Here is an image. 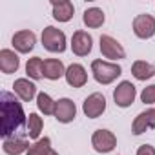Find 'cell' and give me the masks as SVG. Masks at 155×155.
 <instances>
[{
  "label": "cell",
  "mask_w": 155,
  "mask_h": 155,
  "mask_svg": "<svg viewBox=\"0 0 155 155\" xmlns=\"http://www.w3.org/2000/svg\"><path fill=\"white\" fill-rule=\"evenodd\" d=\"M101 53H102L104 58H110L111 62H117V60L126 58V49L111 35H102L101 37Z\"/></svg>",
  "instance_id": "obj_4"
},
{
  "label": "cell",
  "mask_w": 155,
  "mask_h": 155,
  "mask_svg": "<svg viewBox=\"0 0 155 155\" xmlns=\"http://www.w3.org/2000/svg\"><path fill=\"white\" fill-rule=\"evenodd\" d=\"M153 128H155V108H148V110L140 111L131 124L133 135H142L144 131L153 130Z\"/></svg>",
  "instance_id": "obj_11"
},
{
  "label": "cell",
  "mask_w": 155,
  "mask_h": 155,
  "mask_svg": "<svg viewBox=\"0 0 155 155\" xmlns=\"http://www.w3.org/2000/svg\"><path fill=\"white\" fill-rule=\"evenodd\" d=\"M29 146H31V144H29L28 139L22 137V135L8 137V139H4V142H2V150H4V153H8V155H22V153H28Z\"/></svg>",
  "instance_id": "obj_14"
},
{
  "label": "cell",
  "mask_w": 155,
  "mask_h": 155,
  "mask_svg": "<svg viewBox=\"0 0 155 155\" xmlns=\"http://www.w3.org/2000/svg\"><path fill=\"white\" fill-rule=\"evenodd\" d=\"M82 111L88 119H97L106 111V97L99 91L88 95L82 102Z\"/></svg>",
  "instance_id": "obj_8"
},
{
  "label": "cell",
  "mask_w": 155,
  "mask_h": 155,
  "mask_svg": "<svg viewBox=\"0 0 155 155\" xmlns=\"http://www.w3.org/2000/svg\"><path fill=\"white\" fill-rule=\"evenodd\" d=\"M91 73H93V79L99 84L108 86V84L115 82L119 77L122 75V68L117 62H110V60L97 58V60L91 62Z\"/></svg>",
  "instance_id": "obj_2"
},
{
  "label": "cell",
  "mask_w": 155,
  "mask_h": 155,
  "mask_svg": "<svg viewBox=\"0 0 155 155\" xmlns=\"http://www.w3.org/2000/svg\"><path fill=\"white\" fill-rule=\"evenodd\" d=\"M66 82L71 86V88H82L86 82H88V73H86V68L82 64H69L66 68Z\"/></svg>",
  "instance_id": "obj_12"
},
{
  "label": "cell",
  "mask_w": 155,
  "mask_h": 155,
  "mask_svg": "<svg viewBox=\"0 0 155 155\" xmlns=\"http://www.w3.org/2000/svg\"><path fill=\"white\" fill-rule=\"evenodd\" d=\"M135 97H137V90L130 81H122L113 90V101L119 108H130L135 102Z\"/></svg>",
  "instance_id": "obj_7"
},
{
  "label": "cell",
  "mask_w": 155,
  "mask_h": 155,
  "mask_svg": "<svg viewBox=\"0 0 155 155\" xmlns=\"http://www.w3.org/2000/svg\"><path fill=\"white\" fill-rule=\"evenodd\" d=\"M91 49H93V37L84 29H77L71 37V51L77 57H88Z\"/></svg>",
  "instance_id": "obj_6"
},
{
  "label": "cell",
  "mask_w": 155,
  "mask_h": 155,
  "mask_svg": "<svg viewBox=\"0 0 155 155\" xmlns=\"http://www.w3.org/2000/svg\"><path fill=\"white\" fill-rule=\"evenodd\" d=\"M20 68V58L13 49H2L0 51V69H2L4 75H11L17 73Z\"/></svg>",
  "instance_id": "obj_16"
},
{
  "label": "cell",
  "mask_w": 155,
  "mask_h": 155,
  "mask_svg": "<svg viewBox=\"0 0 155 155\" xmlns=\"http://www.w3.org/2000/svg\"><path fill=\"white\" fill-rule=\"evenodd\" d=\"M42 128H44V120L38 113H29L28 115V122H26V133L29 139H35L38 140L40 139V133H42Z\"/></svg>",
  "instance_id": "obj_21"
},
{
  "label": "cell",
  "mask_w": 155,
  "mask_h": 155,
  "mask_svg": "<svg viewBox=\"0 0 155 155\" xmlns=\"http://www.w3.org/2000/svg\"><path fill=\"white\" fill-rule=\"evenodd\" d=\"M91 146L97 153H110L117 146V137L110 130H97L91 135Z\"/></svg>",
  "instance_id": "obj_5"
},
{
  "label": "cell",
  "mask_w": 155,
  "mask_h": 155,
  "mask_svg": "<svg viewBox=\"0 0 155 155\" xmlns=\"http://www.w3.org/2000/svg\"><path fill=\"white\" fill-rule=\"evenodd\" d=\"M13 91L22 102H29L37 97V86L29 79H17L13 82Z\"/></svg>",
  "instance_id": "obj_15"
},
{
  "label": "cell",
  "mask_w": 155,
  "mask_h": 155,
  "mask_svg": "<svg viewBox=\"0 0 155 155\" xmlns=\"http://www.w3.org/2000/svg\"><path fill=\"white\" fill-rule=\"evenodd\" d=\"M49 155H58V153H57L55 150H51V151H49Z\"/></svg>",
  "instance_id": "obj_27"
},
{
  "label": "cell",
  "mask_w": 155,
  "mask_h": 155,
  "mask_svg": "<svg viewBox=\"0 0 155 155\" xmlns=\"http://www.w3.org/2000/svg\"><path fill=\"white\" fill-rule=\"evenodd\" d=\"M137 155H155V148L151 144H140L137 150Z\"/></svg>",
  "instance_id": "obj_26"
},
{
  "label": "cell",
  "mask_w": 155,
  "mask_h": 155,
  "mask_svg": "<svg viewBox=\"0 0 155 155\" xmlns=\"http://www.w3.org/2000/svg\"><path fill=\"white\" fill-rule=\"evenodd\" d=\"M140 101H142L144 104H155V84L146 86V88L140 91Z\"/></svg>",
  "instance_id": "obj_25"
},
{
  "label": "cell",
  "mask_w": 155,
  "mask_h": 155,
  "mask_svg": "<svg viewBox=\"0 0 155 155\" xmlns=\"http://www.w3.org/2000/svg\"><path fill=\"white\" fill-rule=\"evenodd\" d=\"M131 75L137 81H148L151 77H155V66L146 60H135L131 64Z\"/></svg>",
  "instance_id": "obj_19"
},
{
  "label": "cell",
  "mask_w": 155,
  "mask_h": 155,
  "mask_svg": "<svg viewBox=\"0 0 155 155\" xmlns=\"http://www.w3.org/2000/svg\"><path fill=\"white\" fill-rule=\"evenodd\" d=\"M44 77L48 81H58L66 77V68L60 58H46L44 60Z\"/></svg>",
  "instance_id": "obj_18"
},
{
  "label": "cell",
  "mask_w": 155,
  "mask_h": 155,
  "mask_svg": "<svg viewBox=\"0 0 155 155\" xmlns=\"http://www.w3.org/2000/svg\"><path fill=\"white\" fill-rule=\"evenodd\" d=\"M51 150H53L51 148V139L49 137H40L38 140H35L29 146V150H28L26 155H49Z\"/></svg>",
  "instance_id": "obj_23"
},
{
  "label": "cell",
  "mask_w": 155,
  "mask_h": 155,
  "mask_svg": "<svg viewBox=\"0 0 155 155\" xmlns=\"http://www.w3.org/2000/svg\"><path fill=\"white\" fill-rule=\"evenodd\" d=\"M82 20H84V24H86L88 28L97 29V28H101V26L104 24L106 15H104V11H102L101 8H88V9L84 11V15H82Z\"/></svg>",
  "instance_id": "obj_20"
},
{
  "label": "cell",
  "mask_w": 155,
  "mask_h": 155,
  "mask_svg": "<svg viewBox=\"0 0 155 155\" xmlns=\"http://www.w3.org/2000/svg\"><path fill=\"white\" fill-rule=\"evenodd\" d=\"M133 33L142 40L151 38L155 35V17H151L148 13L137 15L133 18Z\"/></svg>",
  "instance_id": "obj_9"
},
{
  "label": "cell",
  "mask_w": 155,
  "mask_h": 155,
  "mask_svg": "<svg viewBox=\"0 0 155 155\" xmlns=\"http://www.w3.org/2000/svg\"><path fill=\"white\" fill-rule=\"evenodd\" d=\"M26 73L29 79L33 81H40L44 79V60L40 57H33L26 62Z\"/></svg>",
  "instance_id": "obj_22"
},
{
  "label": "cell",
  "mask_w": 155,
  "mask_h": 155,
  "mask_svg": "<svg viewBox=\"0 0 155 155\" xmlns=\"http://www.w3.org/2000/svg\"><path fill=\"white\" fill-rule=\"evenodd\" d=\"M40 38H42V46L48 51H51V53H64L66 51L68 42H66V35H64L62 29L48 26V28L42 29V37Z\"/></svg>",
  "instance_id": "obj_3"
},
{
  "label": "cell",
  "mask_w": 155,
  "mask_h": 155,
  "mask_svg": "<svg viewBox=\"0 0 155 155\" xmlns=\"http://www.w3.org/2000/svg\"><path fill=\"white\" fill-rule=\"evenodd\" d=\"M11 44H13V48H15L18 53H29V51L35 48V44H37V37H35L33 31L22 29V31H17V33L13 35Z\"/></svg>",
  "instance_id": "obj_13"
},
{
  "label": "cell",
  "mask_w": 155,
  "mask_h": 155,
  "mask_svg": "<svg viewBox=\"0 0 155 155\" xmlns=\"http://www.w3.org/2000/svg\"><path fill=\"white\" fill-rule=\"evenodd\" d=\"M55 106H57V101H53L48 93H38L37 95V108L40 113L44 115H53L55 113Z\"/></svg>",
  "instance_id": "obj_24"
},
{
  "label": "cell",
  "mask_w": 155,
  "mask_h": 155,
  "mask_svg": "<svg viewBox=\"0 0 155 155\" xmlns=\"http://www.w3.org/2000/svg\"><path fill=\"white\" fill-rule=\"evenodd\" d=\"M53 9V18L58 22H69L75 13V6L69 0H58V2H51Z\"/></svg>",
  "instance_id": "obj_17"
},
{
  "label": "cell",
  "mask_w": 155,
  "mask_h": 155,
  "mask_svg": "<svg viewBox=\"0 0 155 155\" xmlns=\"http://www.w3.org/2000/svg\"><path fill=\"white\" fill-rule=\"evenodd\" d=\"M24 122H28V115L24 113L22 102H18L13 93L2 91L0 95V135L4 139L17 135V130Z\"/></svg>",
  "instance_id": "obj_1"
},
{
  "label": "cell",
  "mask_w": 155,
  "mask_h": 155,
  "mask_svg": "<svg viewBox=\"0 0 155 155\" xmlns=\"http://www.w3.org/2000/svg\"><path fill=\"white\" fill-rule=\"evenodd\" d=\"M53 117L58 122H62V124H68V122L75 120V117H77V106H75V102L71 99H68V97L58 99L57 101V106H55Z\"/></svg>",
  "instance_id": "obj_10"
}]
</instances>
